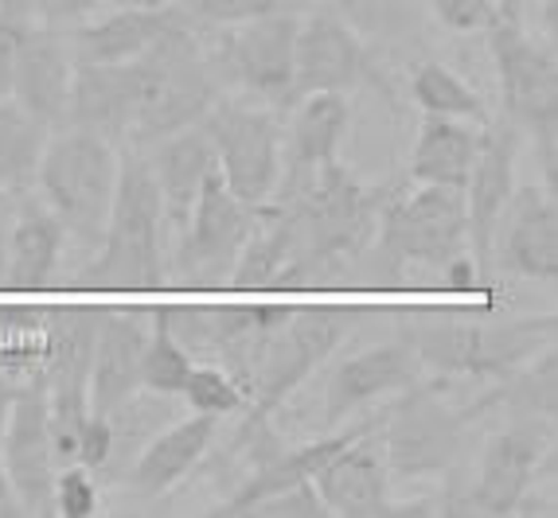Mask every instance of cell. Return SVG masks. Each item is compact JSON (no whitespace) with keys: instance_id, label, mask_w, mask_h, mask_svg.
Masks as SVG:
<instances>
[{"instance_id":"cell-1","label":"cell","mask_w":558,"mask_h":518,"mask_svg":"<svg viewBox=\"0 0 558 518\" xmlns=\"http://www.w3.org/2000/svg\"><path fill=\"white\" fill-rule=\"evenodd\" d=\"M469 250L465 192L446 184L395 187L383 199L372 246L355 258L352 278L372 285H410Z\"/></svg>"},{"instance_id":"cell-2","label":"cell","mask_w":558,"mask_h":518,"mask_svg":"<svg viewBox=\"0 0 558 518\" xmlns=\"http://www.w3.org/2000/svg\"><path fill=\"white\" fill-rule=\"evenodd\" d=\"M168 281V222L165 203L145 164V152H121L110 219L94 258L75 285L86 288H160Z\"/></svg>"},{"instance_id":"cell-3","label":"cell","mask_w":558,"mask_h":518,"mask_svg":"<svg viewBox=\"0 0 558 518\" xmlns=\"http://www.w3.org/2000/svg\"><path fill=\"white\" fill-rule=\"evenodd\" d=\"M121 148L113 140L98 137L90 130H63L51 133L36 172V195L44 207L63 222L66 242L78 250H98L110 219L113 187H118Z\"/></svg>"},{"instance_id":"cell-4","label":"cell","mask_w":558,"mask_h":518,"mask_svg":"<svg viewBox=\"0 0 558 518\" xmlns=\"http://www.w3.org/2000/svg\"><path fill=\"white\" fill-rule=\"evenodd\" d=\"M488 36L504 121L535 140L543 187H558V51L550 39L523 28V20L500 16Z\"/></svg>"},{"instance_id":"cell-5","label":"cell","mask_w":558,"mask_h":518,"mask_svg":"<svg viewBox=\"0 0 558 518\" xmlns=\"http://www.w3.org/2000/svg\"><path fill=\"white\" fill-rule=\"evenodd\" d=\"M141 59H145V94H141L137 118L125 140L130 148H145L160 137L192 130L223 98V83L192 20L165 32Z\"/></svg>"},{"instance_id":"cell-6","label":"cell","mask_w":558,"mask_h":518,"mask_svg":"<svg viewBox=\"0 0 558 518\" xmlns=\"http://www.w3.org/2000/svg\"><path fill=\"white\" fill-rule=\"evenodd\" d=\"M555 316H527L500 324L422 320L402 328V340L414 347L422 370H434L438 379H473L493 386L520 370L531 355H539L547 343H555Z\"/></svg>"},{"instance_id":"cell-7","label":"cell","mask_w":558,"mask_h":518,"mask_svg":"<svg viewBox=\"0 0 558 518\" xmlns=\"http://www.w3.org/2000/svg\"><path fill=\"white\" fill-rule=\"evenodd\" d=\"M484 417L481 398L469 406H449L438 382L418 379L402 390V398L387 406L379 421V444L387 468L399 480L446 476L465 448L469 429Z\"/></svg>"},{"instance_id":"cell-8","label":"cell","mask_w":558,"mask_h":518,"mask_svg":"<svg viewBox=\"0 0 558 518\" xmlns=\"http://www.w3.org/2000/svg\"><path fill=\"white\" fill-rule=\"evenodd\" d=\"M348 328H352V316L344 308H293V316L270 335L258 359L246 390V421L234 436V448L262 425H270V417L286 406L289 394L340 347Z\"/></svg>"},{"instance_id":"cell-9","label":"cell","mask_w":558,"mask_h":518,"mask_svg":"<svg viewBox=\"0 0 558 518\" xmlns=\"http://www.w3.org/2000/svg\"><path fill=\"white\" fill-rule=\"evenodd\" d=\"M298 12H270V16L211 28L204 36L207 59L223 86H239L254 102L270 110L293 106V44H298Z\"/></svg>"},{"instance_id":"cell-10","label":"cell","mask_w":558,"mask_h":518,"mask_svg":"<svg viewBox=\"0 0 558 518\" xmlns=\"http://www.w3.org/2000/svg\"><path fill=\"white\" fill-rule=\"evenodd\" d=\"M215 168L242 203L266 207L281 180V118L254 98H219L199 121Z\"/></svg>"},{"instance_id":"cell-11","label":"cell","mask_w":558,"mask_h":518,"mask_svg":"<svg viewBox=\"0 0 558 518\" xmlns=\"http://www.w3.org/2000/svg\"><path fill=\"white\" fill-rule=\"evenodd\" d=\"M550 460H555V421L512 417L484 441L469 491L449 499L441 515H515Z\"/></svg>"},{"instance_id":"cell-12","label":"cell","mask_w":558,"mask_h":518,"mask_svg":"<svg viewBox=\"0 0 558 518\" xmlns=\"http://www.w3.org/2000/svg\"><path fill=\"white\" fill-rule=\"evenodd\" d=\"M258 211L262 207L242 203L215 168L187 214L184 231L177 234V250L168 258V281H180L187 288L227 285L242 246L258 226Z\"/></svg>"},{"instance_id":"cell-13","label":"cell","mask_w":558,"mask_h":518,"mask_svg":"<svg viewBox=\"0 0 558 518\" xmlns=\"http://www.w3.org/2000/svg\"><path fill=\"white\" fill-rule=\"evenodd\" d=\"M363 86L387 94L395 102L391 74L383 71L379 51H375L352 24L320 4L298 20V44H293V102L305 94H355Z\"/></svg>"},{"instance_id":"cell-14","label":"cell","mask_w":558,"mask_h":518,"mask_svg":"<svg viewBox=\"0 0 558 518\" xmlns=\"http://www.w3.org/2000/svg\"><path fill=\"white\" fill-rule=\"evenodd\" d=\"M0 464L9 472L24 515H51V483H56V453H51V406H47L44 370L16 382L9 425L0 436Z\"/></svg>"},{"instance_id":"cell-15","label":"cell","mask_w":558,"mask_h":518,"mask_svg":"<svg viewBox=\"0 0 558 518\" xmlns=\"http://www.w3.org/2000/svg\"><path fill=\"white\" fill-rule=\"evenodd\" d=\"M523 133L512 121H484L481 125V145H476L473 172L465 180V234H469V254L488 278L493 269V238L500 226L504 211L512 203L515 192V160H520Z\"/></svg>"},{"instance_id":"cell-16","label":"cell","mask_w":558,"mask_h":518,"mask_svg":"<svg viewBox=\"0 0 558 518\" xmlns=\"http://www.w3.org/2000/svg\"><path fill=\"white\" fill-rule=\"evenodd\" d=\"M493 261L500 273L523 281L558 278V203L555 192L531 184L515 187L493 238Z\"/></svg>"},{"instance_id":"cell-17","label":"cell","mask_w":558,"mask_h":518,"mask_svg":"<svg viewBox=\"0 0 558 518\" xmlns=\"http://www.w3.org/2000/svg\"><path fill=\"white\" fill-rule=\"evenodd\" d=\"M141 94H145V59L141 55L130 63H75L63 125L90 130L121 148L130 140Z\"/></svg>"},{"instance_id":"cell-18","label":"cell","mask_w":558,"mask_h":518,"mask_svg":"<svg viewBox=\"0 0 558 518\" xmlns=\"http://www.w3.org/2000/svg\"><path fill=\"white\" fill-rule=\"evenodd\" d=\"M418 379H422V362L402 335L391 343L363 347V351L348 355V359L332 370V379H328V386H325L320 417H325L328 429L344 425L348 417L360 414L363 406H372L375 398L402 394V390L414 386Z\"/></svg>"},{"instance_id":"cell-19","label":"cell","mask_w":558,"mask_h":518,"mask_svg":"<svg viewBox=\"0 0 558 518\" xmlns=\"http://www.w3.org/2000/svg\"><path fill=\"white\" fill-rule=\"evenodd\" d=\"M289 110L293 113H289V125H281V180L274 195L305 184L317 168L340 160V145L352 130L348 94H305Z\"/></svg>"},{"instance_id":"cell-20","label":"cell","mask_w":558,"mask_h":518,"mask_svg":"<svg viewBox=\"0 0 558 518\" xmlns=\"http://www.w3.org/2000/svg\"><path fill=\"white\" fill-rule=\"evenodd\" d=\"M71 78H75V51L59 28L24 24L16 44V71H12V98L32 110L51 130H63L66 102H71Z\"/></svg>"},{"instance_id":"cell-21","label":"cell","mask_w":558,"mask_h":518,"mask_svg":"<svg viewBox=\"0 0 558 518\" xmlns=\"http://www.w3.org/2000/svg\"><path fill=\"white\" fill-rule=\"evenodd\" d=\"M149 324L133 308L98 312L90 347V414L113 417L141 390V351Z\"/></svg>"},{"instance_id":"cell-22","label":"cell","mask_w":558,"mask_h":518,"mask_svg":"<svg viewBox=\"0 0 558 518\" xmlns=\"http://www.w3.org/2000/svg\"><path fill=\"white\" fill-rule=\"evenodd\" d=\"M184 20V12L168 0H141V4H118V9L98 12L66 32V39H71L75 63H130Z\"/></svg>"},{"instance_id":"cell-23","label":"cell","mask_w":558,"mask_h":518,"mask_svg":"<svg viewBox=\"0 0 558 518\" xmlns=\"http://www.w3.org/2000/svg\"><path fill=\"white\" fill-rule=\"evenodd\" d=\"M391 468L383 456L379 444V425L367 429L363 436H355L352 444H344L332 460H325L313 483L320 491L328 515L344 518H375L387 515L391 507Z\"/></svg>"},{"instance_id":"cell-24","label":"cell","mask_w":558,"mask_h":518,"mask_svg":"<svg viewBox=\"0 0 558 518\" xmlns=\"http://www.w3.org/2000/svg\"><path fill=\"white\" fill-rule=\"evenodd\" d=\"M141 152H145V164H149L153 184H157L160 203H165L168 238H177L184 231L192 207H196L199 192H204L207 176L215 172L211 140H207V133L199 125H192V130L153 140Z\"/></svg>"},{"instance_id":"cell-25","label":"cell","mask_w":558,"mask_h":518,"mask_svg":"<svg viewBox=\"0 0 558 518\" xmlns=\"http://www.w3.org/2000/svg\"><path fill=\"white\" fill-rule=\"evenodd\" d=\"M383 421L379 417H367V421H355V425L340 429L336 425L332 433L317 436V441L308 444H298V448H278V453H266L258 460V468H254L246 480L239 483V491L234 495H227L219 507H211L207 515H246L251 510V503L266 499V495H274V491L281 488H293V483H305L313 480V476L325 468V460H332L344 444H352L355 436H363L367 429H375Z\"/></svg>"},{"instance_id":"cell-26","label":"cell","mask_w":558,"mask_h":518,"mask_svg":"<svg viewBox=\"0 0 558 518\" xmlns=\"http://www.w3.org/2000/svg\"><path fill=\"white\" fill-rule=\"evenodd\" d=\"M66 254V231L47 211L36 192L16 199L9 222V250H4V285L9 288H47L59 281Z\"/></svg>"},{"instance_id":"cell-27","label":"cell","mask_w":558,"mask_h":518,"mask_svg":"<svg viewBox=\"0 0 558 518\" xmlns=\"http://www.w3.org/2000/svg\"><path fill=\"white\" fill-rule=\"evenodd\" d=\"M215 433H219V417L211 414H192L177 425L160 429L145 448H141L137 464L130 468V491L141 499H160L177 488L180 480H187V472L211 448Z\"/></svg>"},{"instance_id":"cell-28","label":"cell","mask_w":558,"mask_h":518,"mask_svg":"<svg viewBox=\"0 0 558 518\" xmlns=\"http://www.w3.org/2000/svg\"><path fill=\"white\" fill-rule=\"evenodd\" d=\"M476 145H481V125L422 113L418 137H414V148H410V184L465 187L476 160Z\"/></svg>"},{"instance_id":"cell-29","label":"cell","mask_w":558,"mask_h":518,"mask_svg":"<svg viewBox=\"0 0 558 518\" xmlns=\"http://www.w3.org/2000/svg\"><path fill=\"white\" fill-rule=\"evenodd\" d=\"M51 125L4 94L0 98V199H24L36 192V172L44 148L51 140Z\"/></svg>"},{"instance_id":"cell-30","label":"cell","mask_w":558,"mask_h":518,"mask_svg":"<svg viewBox=\"0 0 558 518\" xmlns=\"http://www.w3.org/2000/svg\"><path fill=\"white\" fill-rule=\"evenodd\" d=\"M484 414L504 409L515 421H555L558 409V355L555 343H547L539 355H531L520 370H512L508 379L484 386L481 394Z\"/></svg>"},{"instance_id":"cell-31","label":"cell","mask_w":558,"mask_h":518,"mask_svg":"<svg viewBox=\"0 0 558 518\" xmlns=\"http://www.w3.org/2000/svg\"><path fill=\"white\" fill-rule=\"evenodd\" d=\"M325 9L352 24L367 44L402 47L422 36L426 0H325Z\"/></svg>"},{"instance_id":"cell-32","label":"cell","mask_w":558,"mask_h":518,"mask_svg":"<svg viewBox=\"0 0 558 518\" xmlns=\"http://www.w3.org/2000/svg\"><path fill=\"white\" fill-rule=\"evenodd\" d=\"M410 98L429 118H457V121H473V125L488 121V106H484L481 94L453 66L438 63V59H426V63H418L410 71Z\"/></svg>"},{"instance_id":"cell-33","label":"cell","mask_w":558,"mask_h":518,"mask_svg":"<svg viewBox=\"0 0 558 518\" xmlns=\"http://www.w3.org/2000/svg\"><path fill=\"white\" fill-rule=\"evenodd\" d=\"M149 335H145V351H141V390H149L157 398H180L187 374H192V351L177 340L168 324L165 308H153Z\"/></svg>"},{"instance_id":"cell-34","label":"cell","mask_w":558,"mask_h":518,"mask_svg":"<svg viewBox=\"0 0 558 518\" xmlns=\"http://www.w3.org/2000/svg\"><path fill=\"white\" fill-rule=\"evenodd\" d=\"M180 398L192 406V414H211V417H231L246 409V390L234 382V374L219 362H196L187 374Z\"/></svg>"},{"instance_id":"cell-35","label":"cell","mask_w":558,"mask_h":518,"mask_svg":"<svg viewBox=\"0 0 558 518\" xmlns=\"http://www.w3.org/2000/svg\"><path fill=\"white\" fill-rule=\"evenodd\" d=\"M118 4H141V0H0V12L12 20H28V24H44V28L71 32L86 24L90 16Z\"/></svg>"},{"instance_id":"cell-36","label":"cell","mask_w":558,"mask_h":518,"mask_svg":"<svg viewBox=\"0 0 558 518\" xmlns=\"http://www.w3.org/2000/svg\"><path fill=\"white\" fill-rule=\"evenodd\" d=\"M177 9L196 28H231V24H246V20L289 9V0H177Z\"/></svg>"},{"instance_id":"cell-37","label":"cell","mask_w":558,"mask_h":518,"mask_svg":"<svg viewBox=\"0 0 558 518\" xmlns=\"http://www.w3.org/2000/svg\"><path fill=\"white\" fill-rule=\"evenodd\" d=\"M98 480L83 464H63L51 483V515L63 518H90L98 515Z\"/></svg>"},{"instance_id":"cell-38","label":"cell","mask_w":558,"mask_h":518,"mask_svg":"<svg viewBox=\"0 0 558 518\" xmlns=\"http://www.w3.org/2000/svg\"><path fill=\"white\" fill-rule=\"evenodd\" d=\"M426 9L453 36H476V32H488L500 20L496 0H426Z\"/></svg>"},{"instance_id":"cell-39","label":"cell","mask_w":558,"mask_h":518,"mask_svg":"<svg viewBox=\"0 0 558 518\" xmlns=\"http://www.w3.org/2000/svg\"><path fill=\"white\" fill-rule=\"evenodd\" d=\"M246 515H262V518H320L328 515L325 503H320V491L313 480L305 483H293V488H281L266 499L251 503Z\"/></svg>"},{"instance_id":"cell-40","label":"cell","mask_w":558,"mask_h":518,"mask_svg":"<svg viewBox=\"0 0 558 518\" xmlns=\"http://www.w3.org/2000/svg\"><path fill=\"white\" fill-rule=\"evenodd\" d=\"M113 448H118V433H113V417L102 414H86L83 429H78L75 441V464L98 472L113 460Z\"/></svg>"},{"instance_id":"cell-41","label":"cell","mask_w":558,"mask_h":518,"mask_svg":"<svg viewBox=\"0 0 558 518\" xmlns=\"http://www.w3.org/2000/svg\"><path fill=\"white\" fill-rule=\"evenodd\" d=\"M28 20H12L0 12V98L12 94V71H16V44H20V28Z\"/></svg>"},{"instance_id":"cell-42","label":"cell","mask_w":558,"mask_h":518,"mask_svg":"<svg viewBox=\"0 0 558 518\" xmlns=\"http://www.w3.org/2000/svg\"><path fill=\"white\" fill-rule=\"evenodd\" d=\"M4 515H24V510H20V499L9 483V472H4V464H0V518Z\"/></svg>"},{"instance_id":"cell-43","label":"cell","mask_w":558,"mask_h":518,"mask_svg":"<svg viewBox=\"0 0 558 518\" xmlns=\"http://www.w3.org/2000/svg\"><path fill=\"white\" fill-rule=\"evenodd\" d=\"M4 250H9V219L0 214V285H4Z\"/></svg>"},{"instance_id":"cell-44","label":"cell","mask_w":558,"mask_h":518,"mask_svg":"<svg viewBox=\"0 0 558 518\" xmlns=\"http://www.w3.org/2000/svg\"><path fill=\"white\" fill-rule=\"evenodd\" d=\"M496 9H500V16L520 20V0H496Z\"/></svg>"},{"instance_id":"cell-45","label":"cell","mask_w":558,"mask_h":518,"mask_svg":"<svg viewBox=\"0 0 558 518\" xmlns=\"http://www.w3.org/2000/svg\"><path fill=\"white\" fill-rule=\"evenodd\" d=\"M0 203H4V199H0Z\"/></svg>"}]
</instances>
